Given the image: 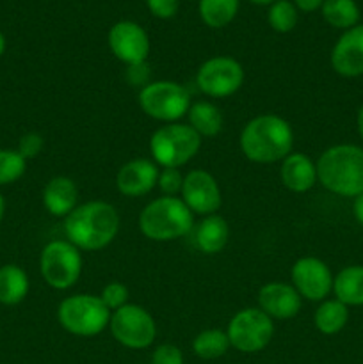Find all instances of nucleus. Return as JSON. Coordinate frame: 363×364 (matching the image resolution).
Returning <instances> with one entry per match:
<instances>
[{
  "label": "nucleus",
  "mask_w": 363,
  "mask_h": 364,
  "mask_svg": "<svg viewBox=\"0 0 363 364\" xmlns=\"http://www.w3.org/2000/svg\"><path fill=\"white\" fill-rule=\"evenodd\" d=\"M201 148V137L184 123H167L153 132L149 139V153L153 162L159 167H178L185 166L198 155Z\"/></svg>",
  "instance_id": "423d86ee"
},
{
  "label": "nucleus",
  "mask_w": 363,
  "mask_h": 364,
  "mask_svg": "<svg viewBox=\"0 0 363 364\" xmlns=\"http://www.w3.org/2000/svg\"><path fill=\"white\" fill-rule=\"evenodd\" d=\"M356 127H358V135L363 142V105L359 107L358 116H356Z\"/></svg>",
  "instance_id": "e433bc0d"
},
{
  "label": "nucleus",
  "mask_w": 363,
  "mask_h": 364,
  "mask_svg": "<svg viewBox=\"0 0 363 364\" xmlns=\"http://www.w3.org/2000/svg\"><path fill=\"white\" fill-rule=\"evenodd\" d=\"M4 213H6V201H4V196L0 194V223L4 219Z\"/></svg>",
  "instance_id": "4c0bfd02"
},
{
  "label": "nucleus",
  "mask_w": 363,
  "mask_h": 364,
  "mask_svg": "<svg viewBox=\"0 0 363 364\" xmlns=\"http://www.w3.org/2000/svg\"><path fill=\"white\" fill-rule=\"evenodd\" d=\"M324 4V0H294V6L298 7V11L302 13H313V11L320 9Z\"/></svg>",
  "instance_id": "f704fd0d"
},
{
  "label": "nucleus",
  "mask_w": 363,
  "mask_h": 364,
  "mask_svg": "<svg viewBox=\"0 0 363 364\" xmlns=\"http://www.w3.org/2000/svg\"><path fill=\"white\" fill-rule=\"evenodd\" d=\"M120 224V213L110 203L88 201L64 219V233L80 251H100L117 237Z\"/></svg>",
  "instance_id": "f257e3e1"
},
{
  "label": "nucleus",
  "mask_w": 363,
  "mask_h": 364,
  "mask_svg": "<svg viewBox=\"0 0 363 364\" xmlns=\"http://www.w3.org/2000/svg\"><path fill=\"white\" fill-rule=\"evenodd\" d=\"M182 185H184V176L180 169H171V167L160 169L157 187L164 192V196H177L178 192H182Z\"/></svg>",
  "instance_id": "7c9ffc66"
},
{
  "label": "nucleus",
  "mask_w": 363,
  "mask_h": 364,
  "mask_svg": "<svg viewBox=\"0 0 363 364\" xmlns=\"http://www.w3.org/2000/svg\"><path fill=\"white\" fill-rule=\"evenodd\" d=\"M267 21L274 32L287 34V32L294 31L298 25V7L290 0H276L270 4Z\"/></svg>",
  "instance_id": "cd10ccee"
},
{
  "label": "nucleus",
  "mask_w": 363,
  "mask_h": 364,
  "mask_svg": "<svg viewBox=\"0 0 363 364\" xmlns=\"http://www.w3.org/2000/svg\"><path fill=\"white\" fill-rule=\"evenodd\" d=\"M331 68L345 78L363 75V23L344 31L331 50Z\"/></svg>",
  "instance_id": "2eb2a0df"
},
{
  "label": "nucleus",
  "mask_w": 363,
  "mask_h": 364,
  "mask_svg": "<svg viewBox=\"0 0 363 364\" xmlns=\"http://www.w3.org/2000/svg\"><path fill=\"white\" fill-rule=\"evenodd\" d=\"M230 340H228L226 331L221 329H206L201 331L192 341V350L199 359L205 361H214V359L223 358L230 348Z\"/></svg>",
  "instance_id": "bb28decb"
},
{
  "label": "nucleus",
  "mask_w": 363,
  "mask_h": 364,
  "mask_svg": "<svg viewBox=\"0 0 363 364\" xmlns=\"http://www.w3.org/2000/svg\"><path fill=\"white\" fill-rule=\"evenodd\" d=\"M249 2L256 4V6H270V4L276 2V0H249Z\"/></svg>",
  "instance_id": "58836bf2"
},
{
  "label": "nucleus",
  "mask_w": 363,
  "mask_h": 364,
  "mask_svg": "<svg viewBox=\"0 0 363 364\" xmlns=\"http://www.w3.org/2000/svg\"><path fill=\"white\" fill-rule=\"evenodd\" d=\"M43 146H45V141H43L41 135L36 134V132H28V134L20 137L16 151L20 153L25 160H31L36 159V156L43 151Z\"/></svg>",
  "instance_id": "2f4dec72"
},
{
  "label": "nucleus",
  "mask_w": 363,
  "mask_h": 364,
  "mask_svg": "<svg viewBox=\"0 0 363 364\" xmlns=\"http://www.w3.org/2000/svg\"><path fill=\"white\" fill-rule=\"evenodd\" d=\"M228 340L242 354H256L270 343L274 322L260 308H246L235 313L228 323Z\"/></svg>",
  "instance_id": "1a4fd4ad"
},
{
  "label": "nucleus",
  "mask_w": 363,
  "mask_h": 364,
  "mask_svg": "<svg viewBox=\"0 0 363 364\" xmlns=\"http://www.w3.org/2000/svg\"><path fill=\"white\" fill-rule=\"evenodd\" d=\"M159 166L149 159H134L120 167L116 187L127 198H141L149 194L159 183Z\"/></svg>",
  "instance_id": "dca6fc26"
},
{
  "label": "nucleus",
  "mask_w": 363,
  "mask_h": 364,
  "mask_svg": "<svg viewBox=\"0 0 363 364\" xmlns=\"http://www.w3.org/2000/svg\"><path fill=\"white\" fill-rule=\"evenodd\" d=\"M139 230L149 240H177L194 230V213L187 208L182 198L162 196L142 208L139 215Z\"/></svg>",
  "instance_id": "20e7f679"
},
{
  "label": "nucleus",
  "mask_w": 363,
  "mask_h": 364,
  "mask_svg": "<svg viewBox=\"0 0 363 364\" xmlns=\"http://www.w3.org/2000/svg\"><path fill=\"white\" fill-rule=\"evenodd\" d=\"M352 213H354V219L358 220L359 226H363V194L354 198V203H352Z\"/></svg>",
  "instance_id": "c9c22d12"
},
{
  "label": "nucleus",
  "mask_w": 363,
  "mask_h": 364,
  "mask_svg": "<svg viewBox=\"0 0 363 364\" xmlns=\"http://www.w3.org/2000/svg\"><path fill=\"white\" fill-rule=\"evenodd\" d=\"M27 169V160L16 149H0V187L20 180Z\"/></svg>",
  "instance_id": "c85d7f7f"
},
{
  "label": "nucleus",
  "mask_w": 363,
  "mask_h": 364,
  "mask_svg": "<svg viewBox=\"0 0 363 364\" xmlns=\"http://www.w3.org/2000/svg\"><path fill=\"white\" fill-rule=\"evenodd\" d=\"M238 142L244 156L251 162H281L294 148V130L283 117L276 114H262L246 123Z\"/></svg>",
  "instance_id": "f03ea898"
},
{
  "label": "nucleus",
  "mask_w": 363,
  "mask_h": 364,
  "mask_svg": "<svg viewBox=\"0 0 363 364\" xmlns=\"http://www.w3.org/2000/svg\"><path fill=\"white\" fill-rule=\"evenodd\" d=\"M110 333L114 340L132 350L148 348L157 338V323L144 308L125 304L110 315Z\"/></svg>",
  "instance_id": "9d476101"
},
{
  "label": "nucleus",
  "mask_w": 363,
  "mask_h": 364,
  "mask_svg": "<svg viewBox=\"0 0 363 364\" xmlns=\"http://www.w3.org/2000/svg\"><path fill=\"white\" fill-rule=\"evenodd\" d=\"M80 249L68 240H53L43 247L39 256V270L53 290H68L75 287L82 274Z\"/></svg>",
  "instance_id": "6e6552de"
},
{
  "label": "nucleus",
  "mask_w": 363,
  "mask_h": 364,
  "mask_svg": "<svg viewBox=\"0 0 363 364\" xmlns=\"http://www.w3.org/2000/svg\"><path fill=\"white\" fill-rule=\"evenodd\" d=\"M78 203V188L68 176H56L43 188V205L52 217L66 219Z\"/></svg>",
  "instance_id": "6ab92c4d"
},
{
  "label": "nucleus",
  "mask_w": 363,
  "mask_h": 364,
  "mask_svg": "<svg viewBox=\"0 0 363 364\" xmlns=\"http://www.w3.org/2000/svg\"><path fill=\"white\" fill-rule=\"evenodd\" d=\"M322 18L327 25L340 31H349L359 23V6L356 0H324L320 7Z\"/></svg>",
  "instance_id": "393cba45"
},
{
  "label": "nucleus",
  "mask_w": 363,
  "mask_h": 364,
  "mask_svg": "<svg viewBox=\"0 0 363 364\" xmlns=\"http://www.w3.org/2000/svg\"><path fill=\"white\" fill-rule=\"evenodd\" d=\"M335 297L345 306H363V265L342 269L333 279Z\"/></svg>",
  "instance_id": "4be33fe9"
},
{
  "label": "nucleus",
  "mask_w": 363,
  "mask_h": 364,
  "mask_svg": "<svg viewBox=\"0 0 363 364\" xmlns=\"http://www.w3.org/2000/svg\"><path fill=\"white\" fill-rule=\"evenodd\" d=\"M146 6L159 20H171L180 9V0H146Z\"/></svg>",
  "instance_id": "473e14b6"
},
{
  "label": "nucleus",
  "mask_w": 363,
  "mask_h": 364,
  "mask_svg": "<svg viewBox=\"0 0 363 364\" xmlns=\"http://www.w3.org/2000/svg\"><path fill=\"white\" fill-rule=\"evenodd\" d=\"M28 288H31L28 276L21 267L13 263L0 267V304H20L27 297Z\"/></svg>",
  "instance_id": "412c9836"
},
{
  "label": "nucleus",
  "mask_w": 363,
  "mask_h": 364,
  "mask_svg": "<svg viewBox=\"0 0 363 364\" xmlns=\"http://www.w3.org/2000/svg\"><path fill=\"white\" fill-rule=\"evenodd\" d=\"M230 237L228 223L219 215H206L203 217L201 223L194 228V242L196 247L203 255H217L224 249Z\"/></svg>",
  "instance_id": "aec40b11"
},
{
  "label": "nucleus",
  "mask_w": 363,
  "mask_h": 364,
  "mask_svg": "<svg viewBox=\"0 0 363 364\" xmlns=\"http://www.w3.org/2000/svg\"><path fill=\"white\" fill-rule=\"evenodd\" d=\"M238 6V0H199L198 9L206 27L223 28L235 20Z\"/></svg>",
  "instance_id": "a878e982"
},
{
  "label": "nucleus",
  "mask_w": 363,
  "mask_h": 364,
  "mask_svg": "<svg viewBox=\"0 0 363 364\" xmlns=\"http://www.w3.org/2000/svg\"><path fill=\"white\" fill-rule=\"evenodd\" d=\"M333 279L330 267L315 256H302L290 270V284L301 299L310 302L326 301L327 295L333 291Z\"/></svg>",
  "instance_id": "f8f14e48"
},
{
  "label": "nucleus",
  "mask_w": 363,
  "mask_h": 364,
  "mask_svg": "<svg viewBox=\"0 0 363 364\" xmlns=\"http://www.w3.org/2000/svg\"><path fill=\"white\" fill-rule=\"evenodd\" d=\"M189 127L199 135V137H216L221 134L224 124L223 112L219 107L210 102H196L192 103L187 112Z\"/></svg>",
  "instance_id": "5701e85b"
},
{
  "label": "nucleus",
  "mask_w": 363,
  "mask_h": 364,
  "mask_svg": "<svg viewBox=\"0 0 363 364\" xmlns=\"http://www.w3.org/2000/svg\"><path fill=\"white\" fill-rule=\"evenodd\" d=\"M107 41L114 57L127 66L146 63L149 55L148 32L135 21L121 20L114 23Z\"/></svg>",
  "instance_id": "4468645a"
},
{
  "label": "nucleus",
  "mask_w": 363,
  "mask_h": 364,
  "mask_svg": "<svg viewBox=\"0 0 363 364\" xmlns=\"http://www.w3.org/2000/svg\"><path fill=\"white\" fill-rule=\"evenodd\" d=\"M103 304L107 306L110 313H114L116 309L123 308L125 304H128V288L125 287L120 281H112V283H107L103 287L102 294H100Z\"/></svg>",
  "instance_id": "c756f323"
},
{
  "label": "nucleus",
  "mask_w": 363,
  "mask_h": 364,
  "mask_svg": "<svg viewBox=\"0 0 363 364\" xmlns=\"http://www.w3.org/2000/svg\"><path fill=\"white\" fill-rule=\"evenodd\" d=\"M302 299L290 283L273 281L260 288L258 308L270 318L288 320L301 311Z\"/></svg>",
  "instance_id": "f3484780"
},
{
  "label": "nucleus",
  "mask_w": 363,
  "mask_h": 364,
  "mask_svg": "<svg viewBox=\"0 0 363 364\" xmlns=\"http://www.w3.org/2000/svg\"><path fill=\"white\" fill-rule=\"evenodd\" d=\"M280 178L288 191L302 194L312 191L317 183V166L305 153L292 151L287 159L281 160Z\"/></svg>",
  "instance_id": "a211bd4d"
},
{
  "label": "nucleus",
  "mask_w": 363,
  "mask_h": 364,
  "mask_svg": "<svg viewBox=\"0 0 363 364\" xmlns=\"http://www.w3.org/2000/svg\"><path fill=\"white\" fill-rule=\"evenodd\" d=\"M4 52H6V38H4V34L0 32V57L4 55Z\"/></svg>",
  "instance_id": "ea45409f"
},
{
  "label": "nucleus",
  "mask_w": 363,
  "mask_h": 364,
  "mask_svg": "<svg viewBox=\"0 0 363 364\" xmlns=\"http://www.w3.org/2000/svg\"><path fill=\"white\" fill-rule=\"evenodd\" d=\"M112 313L102 299L91 294H77L66 297L57 308L60 327L73 336L91 338L103 333L110 323Z\"/></svg>",
  "instance_id": "39448f33"
},
{
  "label": "nucleus",
  "mask_w": 363,
  "mask_h": 364,
  "mask_svg": "<svg viewBox=\"0 0 363 364\" xmlns=\"http://www.w3.org/2000/svg\"><path fill=\"white\" fill-rule=\"evenodd\" d=\"M196 84L210 98H228L244 84V70L237 59L228 55L210 57L199 66Z\"/></svg>",
  "instance_id": "9b49d317"
},
{
  "label": "nucleus",
  "mask_w": 363,
  "mask_h": 364,
  "mask_svg": "<svg viewBox=\"0 0 363 364\" xmlns=\"http://www.w3.org/2000/svg\"><path fill=\"white\" fill-rule=\"evenodd\" d=\"M152 364H184V355L174 345L164 343L155 348L152 355Z\"/></svg>",
  "instance_id": "72a5a7b5"
},
{
  "label": "nucleus",
  "mask_w": 363,
  "mask_h": 364,
  "mask_svg": "<svg viewBox=\"0 0 363 364\" xmlns=\"http://www.w3.org/2000/svg\"><path fill=\"white\" fill-rule=\"evenodd\" d=\"M317 181L331 194L358 198L363 194V148L337 144L317 160Z\"/></svg>",
  "instance_id": "7ed1b4c3"
},
{
  "label": "nucleus",
  "mask_w": 363,
  "mask_h": 364,
  "mask_svg": "<svg viewBox=\"0 0 363 364\" xmlns=\"http://www.w3.org/2000/svg\"><path fill=\"white\" fill-rule=\"evenodd\" d=\"M182 201L194 215H214L223 205V194L216 178L205 169H194L184 176Z\"/></svg>",
  "instance_id": "ddd939ff"
},
{
  "label": "nucleus",
  "mask_w": 363,
  "mask_h": 364,
  "mask_svg": "<svg viewBox=\"0 0 363 364\" xmlns=\"http://www.w3.org/2000/svg\"><path fill=\"white\" fill-rule=\"evenodd\" d=\"M191 95L173 80H155L139 91V107L148 117L162 123H178L191 109Z\"/></svg>",
  "instance_id": "0eeeda50"
},
{
  "label": "nucleus",
  "mask_w": 363,
  "mask_h": 364,
  "mask_svg": "<svg viewBox=\"0 0 363 364\" xmlns=\"http://www.w3.org/2000/svg\"><path fill=\"white\" fill-rule=\"evenodd\" d=\"M349 322V308L338 299H326L319 304L313 315L317 331L326 336L338 334Z\"/></svg>",
  "instance_id": "b1692460"
}]
</instances>
